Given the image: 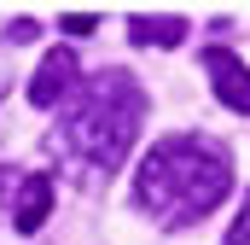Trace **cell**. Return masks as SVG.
I'll return each instance as SVG.
<instances>
[{"label":"cell","instance_id":"cell-8","mask_svg":"<svg viewBox=\"0 0 250 245\" xmlns=\"http://www.w3.org/2000/svg\"><path fill=\"white\" fill-rule=\"evenodd\" d=\"M227 245H250V193H245V210H239V222L227 228Z\"/></svg>","mask_w":250,"mask_h":245},{"label":"cell","instance_id":"cell-10","mask_svg":"<svg viewBox=\"0 0 250 245\" xmlns=\"http://www.w3.org/2000/svg\"><path fill=\"white\" fill-rule=\"evenodd\" d=\"M6 53H12V47L0 41V94H6V82H12V76H6Z\"/></svg>","mask_w":250,"mask_h":245},{"label":"cell","instance_id":"cell-3","mask_svg":"<svg viewBox=\"0 0 250 245\" xmlns=\"http://www.w3.org/2000/svg\"><path fill=\"white\" fill-rule=\"evenodd\" d=\"M53 175H35V170H0V198L12 210V228L18 234H35L53 210Z\"/></svg>","mask_w":250,"mask_h":245},{"label":"cell","instance_id":"cell-5","mask_svg":"<svg viewBox=\"0 0 250 245\" xmlns=\"http://www.w3.org/2000/svg\"><path fill=\"white\" fill-rule=\"evenodd\" d=\"M204 70H209V82H215V99H221L227 111H245L250 117V64L233 59L227 47H204Z\"/></svg>","mask_w":250,"mask_h":245},{"label":"cell","instance_id":"cell-6","mask_svg":"<svg viewBox=\"0 0 250 245\" xmlns=\"http://www.w3.org/2000/svg\"><path fill=\"white\" fill-rule=\"evenodd\" d=\"M128 35H134L140 47H181L192 29H187V18H151V12H134V18H128Z\"/></svg>","mask_w":250,"mask_h":245},{"label":"cell","instance_id":"cell-7","mask_svg":"<svg viewBox=\"0 0 250 245\" xmlns=\"http://www.w3.org/2000/svg\"><path fill=\"white\" fill-rule=\"evenodd\" d=\"M41 29H35V18H18L12 29H6V47H23V41H35Z\"/></svg>","mask_w":250,"mask_h":245},{"label":"cell","instance_id":"cell-9","mask_svg":"<svg viewBox=\"0 0 250 245\" xmlns=\"http://www.w3.org/2000/svg\"><path fill=\"white\" fill-rule=\"evenodd\" d=\"M64 29H70V35H87V29H93V12H70Z\"/></svg>","mask_w":250,"mask_h":245},{"label":"cell","instance_id":"cell-1","mask_svg":"<svg viewBox=\"0 0 250 245\" xmlns=\"http://www.w3.org/2000/svg\"><path fill=\"white\" fill-rule=\"evenodd\" d=\"M140 122H146V88L128 70H99L70 94V111L59 117L47 146L70 164L76 181H99L128 158Z\"/></svg>","mask_w":250,"mask_h":245},{"label":"cell","instance_id":"cell-2","mask_svg":"<svg viewBox=\"0 0 250 245\" xmlns=\"http://www.w3.org/2000/svg\"><path fill=\"white\" fill-rule=\"evenodd\" d=\"M227 193H233V158H227V146H215L204 134L157 140L134 175V204L157 228H187L198 216H209Z\"/></svg>","mask_w":250,"mask_h":245},{"label":"cell","instance_id":"cell-4","mask_svg":"<svg viewBox=\"0 0 250 245\" xmlns=\"http://www.w3.org/2000/svg\"><path fill=\"white\" fill-rule=\"evenodd\" d=\"M82 82H76V53L70 47H53L47 59H41V70H35V82H29V105L35 111H53L59 99H70Z\"/></svg>","mask_w":250,"mask_h":245}]
</instances>
